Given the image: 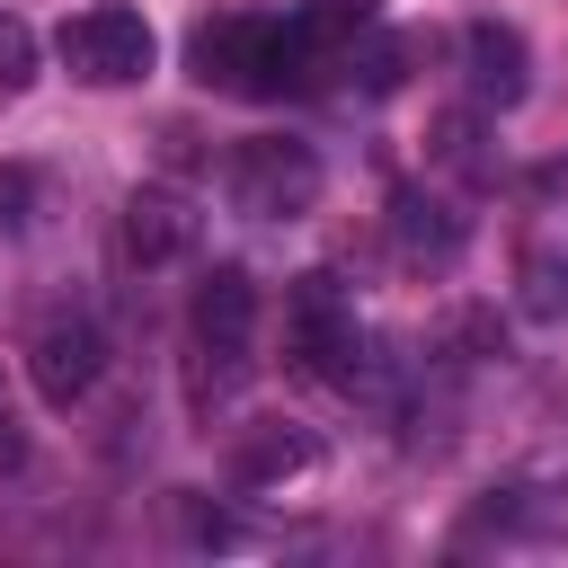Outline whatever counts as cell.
<instances>
[{
    "instance_id": "ac0fdd59",
    "label": "cell",
    "mask_w": 568,
    "mask_h": 568,
    "mask_svg": "<svg viewBox=\"0 0 568 568\" xmlns=\"http://www.w3.org/2000/svg\"><path fill=\"white\" fill-rule=\"evenodd\" d=\"M444 337H453L462 355H479V346H497V311H453V320H444Z\"/></svg>"
},
{
    "instance_id": "3957f363",
    "label": "cell",
    "mask_w": 568,
    "mask_h": 568,
    "mask_svg": "<svg viewBox=\"0 0 568 568\" xmlns=\"http://www.w3.org/2000/svg\"><path fill=\"white\" fill-rule=\"evenodd\" d=\"M53 53H62L71 80H89V89H124V80L151 71L160 44H151V18H142V9H124V0H89V9L62 18Z\"/></svg>"
},
{
    "instance_id": "2e32d148",
    "label": "cell",
    "mask_w": 568,
    "mask_h": 568,
    "mask_svg": "<svg viewBox=\"0 0 568 568\" xmlns=\"http://www.w3.org/2000/svg\"><path fill=\"white\" fill-rule=\"evenodd\" d=\"M524 311H532V320H559V311H568V266H559V257H532V266H524Z\"/></svg>"
},
{
    "instance_id": "277c9868",
    "label": "cell",
    "mask_w": 568,
    "mask_h": 568,
    "mask_svg": "<svg viewBox=\"0 0 568 568\" xmlns=\"http://www.w3.org/2000/svg\"><path fill=\"white\" fill-rule=\"evenodd\" d=\"M231 204H240L248 222H293V213H311V204H320V151H311V142H284V133L240 142V151H231Z\"/></svg>"
},
{
    "instance_id": "6da1fadb",
    "label": "cell",
    "mask_w": 568,
    "mask_h": 568,
    "mask_svg": "<svg viewBox=\"0 0 568 568\" xmlns=\"http://www.w3.org/2000/svg\"><path fill=\"white\" fill-rule=\"evenodd\" d=\"M311 27H275V18H204L186 36V71L204 89H231V98H275V89H302V62H311Z\"/></svg>"
},
{
    "instance_id": "9c48e42d",
    "label": "cell",
    "mask_w": 568,
    "mask_h": 568,
    "mask_svg": "<svg viewBox=\"0 0 568 568\" xmlns=\"http://www.w3.org/2000/svg\"><path fill=\"white\" fill-rule=\"evenodd\" d=\"M311 462H320V444H311L302 426L266 417V426H248V435L231 444V488H284V479H302Z\"/></svg>"
},
{
    "instance_id": "5bb4252c",
    "label": "cell",
    "mask_w": 568,
    "mask_h": 568,
    "mask_svg": "<svg viewBox=\"0 0 568 568\" xmlns=\"http://www.w3.org/2000/svg\"><path fill=\"white\" fill-rule=\"evenodd\" d=\"M36 53H44V44H36V27H27L18 9H0V98H18V89L36 80Z\"/></svg>"
},
{
    "instance_id": "8fae6325",
    "label": "cell",
    "mask_w": 568,
    "mask_h": 568,
    "mask_svg": "<svg viewBox=\"0 0 568 568\" xmlns=\"http://www.w3.org/2000/svg\"><path fill=\"white\" fill-rule=\"evenodd\" d=\"M248 328H257V284H248V266H213V275L195 284V337L248 346Z\"/></svg>"
},
{
    "instance_id": "e0dca14e",
    "label": "cell",
    "mask_w": 568,
    "mask_h": 568,
    "mask_svg": "<svg viewBox=\"0 0 568 568\" xmlns=\"http://www.w3.org/2000/svg\"><path fill=\"white\" fill-rule=\"evenodd\" d=\"M435 160H453V169L479 178V169H488V160H479V124H470V115H444V124H435Z\"/></svg>"
},
{
    "instance_id": "7a4b0ae2",
    "label": "cell",
    "mask_w": 568,
    "mask_h": 568,
    "mask_svg": "<svg viewBox=\"0 0 568 568\" xmlns=\"http://www.w3.org/2000/svg\"><path fill=\"white\" fill-rule=\"evenodd\" d=\"M284 346H293V364H302L311 382H346V390H355V373H364V328H355V302H346V284H337L328 266L293 275V293H284Z\"/></svg>"
},
{
    "instance_id": "7c38bea8",
    "label": "cell",
    "mask_w": 568,
    "mask_h": 568,
    "mask_svg": "<svg viewBox=\"0 0 568 568\" xmlns=\"http://www.w3.org/2000/svg\"><path fill=\"white\" fill-rule=\"evenodd\" d=\"M346 71H355V89H364V98H390V89H399V71H408V44L364 27V44H346Z\"/></svg>"
},
{
    "instance_id": "ba28073f",
    "label": "cell",
    "mask_w": 568,
    "mask_h": 568,
    "mask_svg": "<svg viewBox=\"0 0 568 568\" xmlns=\"http://www.w3.org/2000/svg\"><path fill=\"white\" fill-rule=\"evenodd\" d=\"M479 524L515 532V541H568V470H524V479L488 488Z\"/></svg>"
},
{
    "instance_id": "5b68a950",
    "label": "cell",
    "mask_w": 568,
    "mask_h": 568,
    "mask_svg": "<svg viewBox=\"0 0 568 568\" xmlns=\"http://www.w3.org/2000/svg\"><path fill=\"white\" fill-rule=\"evenodd\" d=\"M98 373H106V328H98V320H53V328H36L27 382H36L44 408H80V399L98 390Z\"/></svg>"
},
{
    "instance_id": "30bf717a",
    "label": "cell",
    "mask_w": 568,
    "mask_h": 568,
    "mask_svg": "<svg viewBox=\"0 0 568 568\" xmlns=\"http://www.w3.org/2000/svg\"><path fill=\"white\" fill-rule=\"evenodd\" d=\"M390 240H399L408 266H435V275H444V266L462 257V213H453L444 195H417V186H408V195L390 204Z\"/></svg>"
},
{
    "instance_id": "4fadbf2b",
    "label": "cell",
    "mask_w": 568,
    "mask_h": 568,
    "mask_svg": "<svg viewBox=\"0 0 568 568\" xmlns=\"http://www.w3.org/2000/svg\"><path fill=\"white\" fill-rule=\"evenodd\" d=\"M373 18H382V0H302V27H311L320 44H355Z\"/></svg>"
},
{
    "instance_id": "d6986e66",
    "label": "cell",
    "mask_w": 568,
    "mask_h": 568,
    "mask_svg": "<svg viewBox=\"0 0 568 568\" xmlns=\"http://www.w3.org/2000/svg\"><path fill=\"white\" fill-rule=\"evenodd\" d=\"M27 462V426H18V408H9V382H0V479Z\"/></svg>"
},
{
    "instance_id": "9a60e30c",
    "label": "cell",
    "mask_w": 568,
    "mask_h": 568,
    "mask_svg": "<svg viewBox=\"0 0 568 568\" xmlns=\"http://www.w3.org/2000/svg\"><path fill=\"white\" fill-rule=\"evenodd\" d=\"M27 231H36V169L0 160V240H27Z\"/></svg>"
},
{
    "instance_id": "52a82bcc",
    "label": "cell",
    "mask_w": 568,
    "mask_h": 568,
    "mask_svg": "<svg viewBox=\"0 0 568 568\" xmlns=\"http://www.w3.org/2000/svg\"><path fill=\"white\" fill-rule=\"evenodd\" d=\"M195 204L178 195V186H133L124 195V257L133 266H178L186 248H195Z\"/></svg>"
},
{
    "instance_id": "8992f818",
    "label": "cell",
    "mask_w": 568,
    "mask_h": 568,
    "mask_svg": "<svg viewBox=\"0 0 568 568\" xmlns=\"http://www.w3.org/2000/svg\"><path fill=\"white\" fill-rule=\"evenodd\" d=\"M462 80H470V98H479L488 115L524 106V89H532V53H524V36H515L506 18H470V36H462Z\"/></svg>"
}]
</instances>
